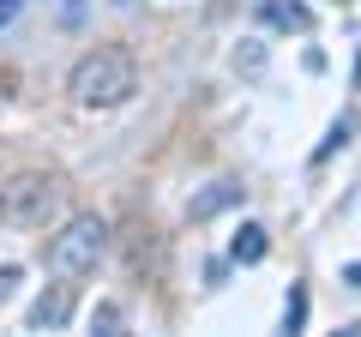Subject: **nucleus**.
Listing matches in <instances>:
<instances>
[{"label":"nucleus","instance_id":"15","mask_svg":"<svg viewBox=\"0 0 361 337\" xmlns=\"http://www.w3.org/2000/svg\"><path fill=\"white\" fill-rule=\"evenodd\" d=\"M355 91H361V54H355Z\"/></svg>","mask_w":361,"mask_h":337},{"label":"nucleus","instance_id":"8","mask_svg":"<svg viewBox=\"0 0 361 337\" xmlns=\"http://www.w3.org/2000/svg\"><path fill=\"white\" fill-rule=\"evenodd\" d=\"M349 133H355V115H337V121H331V133H325V145L313 151V163H325L331 151H343V145H349Z\"/></svg>","mask_w":361,"mask_h":337},{"label":"nucleus","instance_id":"12","mask_svg":"<svg viewBox=\"0 0 361 337\" xmlns=\"http://www.w3.org/2000/svg\"><path fill=\"white\" fill-rule=\"evenodd\" d=\"M13 18H18V0H0V30L13 25Z\"/></svg>","mask_w":361,"mask_h":337},{"label":"nucleus","instance_id":"1","mask_svg":"<svg viewBox=\"0 0 361 337\" xmlns=\"http://www.w3.org/2000/svg\"><path fill=\"white\" fill-rule=\"evenodd\" d=\"M66 91H73L78 109H121L133 91H139V66H133L127 49H90L85 61L73 66Z\"/></svg>","mask_w":361,"mask_h":337},{"label":"nucleus","instance_id":"4","mask_svg":"<svg viewBox=\"0 0 361 337\" xmlns=\"http://www.w3.org/2000/svg\"><path fill=\"white\" fill-rule=\"evenodd\" d=\"M73 319V283H54L37 295V307H30V331H54V325Z\"/></svg>","mask_w":361,"mask_h":337},{"label":"nucleus","instance_id":"2","mask_svg":"<svg viewBox=\"0 0 361 337\" xmlns=\"http://www.w3.org/2000/svg\"><path fill=\"white\" fill-rule=\"evenodd\" d=\"M66 211V181L49 168H18L0 181V223L6 229H42Z\"/></svg>","mask_w":361,"mask_h":337},{"label":"nucleus","instance_id":"7","mask_svg":"<svg viewBox=\"0 0 361 337\" xmlns=\"http://www.w3.org/2000/svg\"><path fill=\"white\" fill-rule=\"evenodd\" d=\"M235 199H241V187H235V181H217L211 193H199L193 205H187V217H193V223H205V217H217V211H229Z\"/></svg>","mask_w":361,"mask_h":337},{"label":"nucleus","instance_id":"3","mask_svg":"<svg viewBox=\"0 0 361 337\" xmlns=\"http://www.w3.org/2000/svg\"><path fill=\"white\" fill-rule=\"evenodd\" d=\"M103 247H109V223L103 217H66L61 223V235L49 241V271L54 277H85L90 265L103 259Z\"/></svg>","mask_w":361,"mask_h":337},{"label":"nucleus","instance_id":"11","mask_svg":"<svg viewBox=\"0 0 361 337\" xmlns=\"http://www.w3.org/2000/svg\"><path fill=\"white\" fill-rule=\"evenodd\" d=\"M90 325H103V331H115V325H121V307H115V301H103V307H97V319H90Z\"/></svg>","mask_w":361,"mask_h":337},{"label":"nucleus","instance_id":"10","mask_svg":"<svg viewBox=\"0 0 361 337\" xmlns=\"http://www.w3.org/2000/svg\"><path fill=\"white\" fill-rule=\"evenodd\" d=\"M235 66H241V73H259V66H265V49H259V42H247V49L235 54Z\"/></svg>","mask_w":361,"mask_h":337},{"label":"nucleus","instance_id":"6","mask_svg":"<svg viewBox=\"0 0 361 337\" xmlns=\"http://www.w3.org/2000/svg\"><path fill=\"white\" fill-rule=\"evenodd\" d=\"M271 253V241H265V229H259V223H241V235H235L229 241V259L235 265H259Z\"/></svg>","mask_w":361,"mask_h":337},{"label":"nucleus","instance_id":"9","mask_svg":"<svg viewBox=\"0 0 361 337\" xmlns=\"http://www.w3.org/2000/svg\"><path fill=\"white\" fill-rule=\"evenodd\" d=\"M307 325V289L289 283V301H283V331H301Z\"/></svg>","mask_w":361,"mask_h":337},{"label":"nucleus","instance_id":"5","mask_svg":"<svg viewBox=\"0 0 361 337\" xmlns=\"http://www.w3.org/2000/svg\"><path fill=\"white\" fill-rule=\"evenodd\" d=\"M259 18H265V25H277V30H307V25H313V13L301 6V0H265V6H259Z\"/></svg>","mask_w":361,"mask_h":337},{"label":"nucleus","instance_id":"13","mask_svg":"<svg viewBox=\"0 0 361 337\" xmlns=\"http://www.w3.org/2000/svg\"><path fill=\"white\" fill-rule=\"evenodd\" d=\"M13 283H18V265H0V295H6Z\"/></svg>","mask_w":361,"mask_h":337},{"label":"nucleus","instance_id":"16","mask_svg":"<svg viewBox=\"0 0 361 337\" xmlns=\"http://www.w3.org/2000/svg\"><path fill=\"white\" fill-rule=\"evenodd\" d=\"M337 6H349V0H337Z\"/></svg>","mask_w":361,"mask_h":337},{"label":"nucleus","instance_id":"14","mask_svg":"<svg viewBox=\"0 0 361 337\" xmlns=\"http://www.w3.org/2000/svg\"><path fill=\"white\" fill-rule=\"evenodd\" d=\"M343 283H355V289H361V259H355V265H343Z\"/></svg>","mask_w":361,"mask_h":337}]
</instances>
